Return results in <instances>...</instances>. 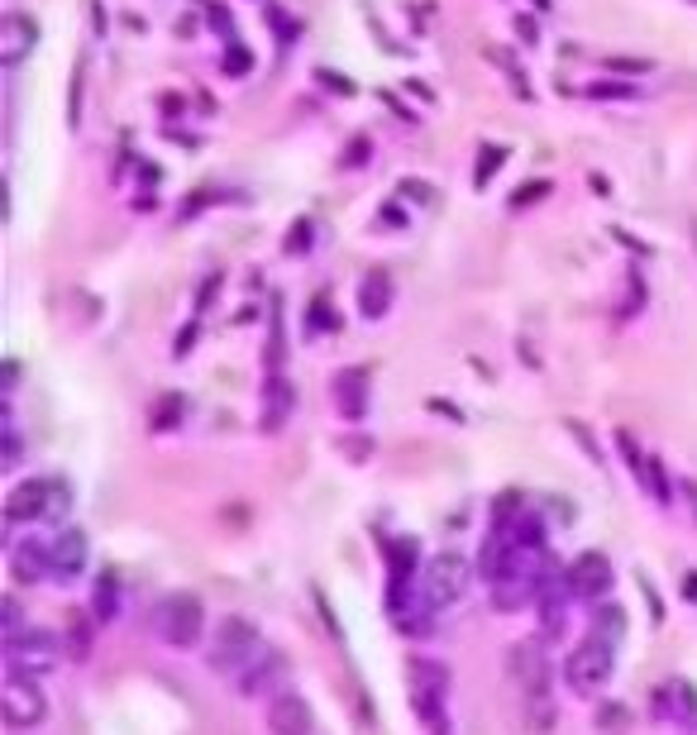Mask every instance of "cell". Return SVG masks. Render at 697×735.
Instances as JSON below:
<instances>
[{
    "label": "cell",
    "instance_id": "obj_1",
    "mask_svg": "<svg viewBox=\"0 0 697 735\" xmlns=\"http://www.w3.org/2000/svg\"><path fill=\"white\" fill-rule=\"evenodd\" d=\"M263 654V635L253 626L249 616H225L220 626L211 631V645H205V664H211V674L220 678H240L244 668Z\"/></svg>",
    "mask_w": 697,
    "mask_h": 735
},
{
    "label": "cell",
    "instance_id": "obj_2",
    "mask_svg": "<svg viewBox=\"0 0 697 735\" xmlns=\"http://www.w3.org/2000/svg\"><path fill=\"white\" fill-rule=\"evenodd\" d=\"M72 492L62 477H29L6 497V521L10 525H39V521H58L68 516Z\"/></svg>",
    "mask_w": 697,
    "mask_h": 735
},
{
    "label": "cell",
    "instance_id": "obj_3",
    "mask_svg": "<svg viewBox=\"0 0 697 735\" xmlns=\"http://www.w3.org/2000/svg\"><path fill=\"white\" fill-rule=\"evenodd\" d=\"M468 583H473V564L464 554H454V550H440L431 564L421 568V602H425V612H445V606H454L458 597L468 593Z\"/></svg>",
    "mask_w": 697,
    "mask_h": 735
},
{
    "label": "cell",
    "instance_id": "obj_4",
    "mask_svg": "<svg viewBox=\"0 0 697 735\" xmlns=\"http://www.w3.org/2000/svg\"><path fill=\"white\" fill-rule=\"evenodd\" d=\"M158 641L168 650H196L205 635V606L192 593H172L163 606H158Z\"/></svg>",
    "mask_w": 697,
    "mask_h": 735
},
{
    "label": "cell",
    "instance_id": "obj_5",
    "mask_svg": "<svg viewBox=\"0 0 697 735\" xmlns=\"http://www.w3.org/2000/svg\"><path fill=\"white\" fill-rule=\"evenodd\" d=\"M612 668H616L612 645H602V641H593V635H588V641L574 645V654L564 660V683H568V693H574V697H597L602 688H607Z\"/></svg>",
    "mask_w": 697,
    "mask_h": 735
},
{
    "label": "cell",
    "instance_id": "obj_6",
    "mask_svg": "<svg viewBox=\"0 0 697 735\" xmlns=\"http://www.w3.org/2000/svg\"><path fill=\"white\" fill-rule=\"evenodd\" d=\"M58 660H62V650H58V635L53 631H24L20 641L6 645V664H10V674H20V678L53 674Z\"/></svg>",
    "mask_w": 697,
    "mask_h": 735
},
{
    "label": "cell",
    "instance_id": "obj_7",
    "mask_svg": "<svg viewBox=\"0 0 697 735\" xmlns=\"http://www.w3.org/2000/svg\"><path fill=\"white\" fill-rule=\"evenodd\" d=\"M0 712H6V726L10 731H34L49 722V697H43V688L34 678H20L10 674L6 693H0Z\"/></svg>",
    "mask_w": 697,
    "mask_h": 735
},
{
    "label": "cell",
    "instance_id": "obj_8",
    "mask_svg": "<svg viewBox=\"0 0 697 735\" xmlns=\"http://www.w3.org/2000/svg\"><path fill=\"white\" fill-rule=\"evenodd\" d=\"M39 48V20L24 10L0 14V68H20V62Z\"/></svg>",
    "mask_w": 697,
    "mask_h": 735
},
{
    "label": "cell",
    "instance_id": "obj_9",
    "mask_svg": "<svg viewBox=\"0 0 697 735\" xmlns=\"http://www.w3.org/2000/svg\"><path fill=\"white\" fill-rule=\"evenodd\" d=\"M568 587H574V597H583V602H602L612 593V558L597 554V550L578 554L574 564H568Z\"/></svg>",
    "mask_w": 697,
    "mask_h": 735
},
{
    "label": "cell",
    "instance_id": "obj_10",
    "mask_svg": "<svg viewBox=\"0 0 697 735\" xmlns=\"http://www.w3.org/2000/svg\"><path fill=\"white\" fill-rule=\"evenodd\" d=\"M506 674H512V683H521V693L549 688L545 645H541V641H516V645H512V654H506Z\"/></svg>",
    "mask_w": 697,
    "mask_h": 735
},
{
    "label": "cell",
    "instance_id": "obj_11",
    "mask_svg": "<svg viewBox=\"0 0 697 735\" xmlns=\"http://www.w3.org/2000/svg\"><path fill=\"white\" fill-rule=\"evenodd\" d=\"M282 678H287V660H282L277 650H263L259 660H253L240 678H234V688H240V697H267V693H282Z\"/></svg>",
    "mask_w": 697,
    "mask_h": 735
},
{
    "label": "cell",
    "instance_id": "obj_12",
    "mask_svg": "<svg viewBox=\"0 0 697 735\" xmlns=\"http://www.w3.org/2000/svg\"><path fill=\"white\" fill-rule=\"evenodd\" d=\"M49 554H53V578L58 583H72L77 573L87 568V554H91L87 531H82V525H62V531L49 540Z\"/></svg>",
    "mask_w": 697,
    "mask_h": 735
},
{
    "label": "cell",
    "instance_id": "obj_13",
    "mask_svg": "<svg viewBox=\"0 0 697 735\" xmlns=\"http://www.w3.org/2000/svg\"><path fill=\"white\" fill-rule=\"evenodd\" d=\"M616 444H622V450H626V463H630V473H636V483L645 487V497H655L659 506L669 502L674 492H669V477H664V463H659L655 454H645L640 444L626 435V430H622V435H616Z\"/></svg>",
    "mask_w": 697,
    "mask_h": 735
},
{
    "label": "cell",
    "instance_id": "obj_14",
    "mask_svg": "<svg viewBox=\"0 0 697 735\" xmlns=\"http://www.w3.org/2000/svg\"><path fill=\"white\" fill-rule=\"evenodd\" d=\"M267 731L273 735H311V702L301 693H277L267 702Z\"/></svg>",
    "mask_w": 697,
    "mask_h": 735
},
{
    "label": "cell",
    "instance_id": "obj_15",
    "mask_svg": "<svg viewBox=\"0 0 697 735\" xmlns=\"http://www.w3.org/2000/svg\"><path fill=\"white\" fill-rule=\"evenodd\" d=\"M10 573H14V583H43V578H53L49 545H39V535L34 540H20V545L10 550Z\"/></svg>",
    "mask_w": 697,
    "mask_h": 735
},
{
    "label": "cell",
    "instance_id": "obj_16",
    "mask_svg": "<svg viewBox=\"0 0 697 735\" xmlns=\"http://www.w3.org/2000/svg\"><path fill=\"white\" fill-rule=\"evenodd\" d=\"M292 415V382L282 368H267V382H263V430H282Z\"/></svg>",
    "mask_w": 697,
    "mask_h": 735
},
{
    "label": "cell",
    "instance_id": "obj_17",
    "mask_svg": "<svg viewBox=\"0 0 697 735\" xmlns=\"http://www.w3.org/2000/svg\"><path fill=\"white\" fill-rule=\"evenodd\" d=\"M335 402L344 421H363V411H368V373L363 368H348L335 377Z\"/></svg>",
    "mask_w": 697,
    "mask_h": 735
},
{
    "label": "cell",
    "instance_id": "obj_18",
    "mask_svg": "<svg viewBox=\"0 0 697 735\" xmlns=\"http://www.w3.org/2000/svg\"><path fill=\"white\" fill-rule=\"evenodd\" d=\"M358 311L368 315V321H383V315L392 311V278L383 273V268L363 273V282H358Z\"/></svg>",
    "mask_w": 697,
    "mask_h": 735
},
{
    "label": "cell",
    "instance_id": "obj_19",
    "mask_svg": "<svg viewBox=\"0 0 697 735\" xmlns=\"http://www.w3.org/2000/svg\"><path fill=\"white\" fill-rule=\"evenodd\" d=\"M186 411H192V402H186L182 392H163V396L153 402V411H149V430L168 435V430H178V425L186 421Z\"/></svg>",
    "mask_w": 697,
    "mask_h": 735
},
{
    "label": "cell",
    "instance_id": "obj_20",
    "mask_svg": "<svg viewBox=\"0 0 697 735\" xmlns=\"http://www.w3.org/2000/svg\"><path fill=\"white\" fill-rule=\"evenodd\" d=\"M115 616H120V578L105 568L97 578V593H91V621H97V626H110Z\"/></svg>",
    "mask_w": 697,
    "mask_h": 735
},
{
    "label": "cell",
    "instance_id": "obj_21",
    "mask_svg": "<svg viewBox=\"0 0 697 735\" xmlns=\"http://www.w3.org/2000/svg\"><path fill=\"white\" fill-rule=\"evenodd\" d=\"M411 707H416L421 726L431 731V735H449V712H445V697H440V693H421V688H411Z\"/></svg>",
    "mask_w": 697,
    "mask_h": 735
},
{
    "label": "cell",
    "instance_id": "obj_22",
    "mask_svg": "<svg viewBox=\"0 0 697 735\" xmlns=\"http://www.w3.org/2000/svg\"><path fill=\"white\" fill-rule=\"evenodd\" d=\"M554 722H559V707H554L549 688H535V693H526V726L545 735V731H554Z\"/></svg>",
    "mask_w": 697,
    "mask_h": 735
},
{
    "label": "cell",
    "instance_id": "obj_23",
    "mask_svg": "<svg viewBox=\"0 0 697 735\" xmlns=\"http://www.w3.org/2000/svg\"><path fill=\"white\" fill-rule=\"evenodd\" d=\"M607 635H612V641H622V635H626V612H622V606H593V641H602V645H607Z\"/></svg>",
    "mask_w": 697,
    "mask_h": 735
},
{
    "label": "cell",
    "instance_id": "obj_24",
    "mask_svg": "<svg viewBox=\"0 0 697 735\" xmlns=\"http://www.w3.org/2000/svg\"><path fill=\"white\" fill-rule=\"evenodd\" d=\"M506 163V149H502V143H483V149H478V168H473V187H487V182H493V172Z\"/></svg>",
    "mask_w": 697,
    "mask_h": 735
},
{
    "label": "cell",
    "instance_id": "obj_25",
    "mask_svg": "<svg viewBox=\"0 0 697 735\" xmlns=\"http://www.w3.org/2000/svg\"><path fill=\"white\" fill-rule=\"evenodd\" d=\"M249 72H253V53L240 39H230L225 43V77H249Z\"/></svg>",
    "mask_w": 697,
    "mask_h": 735
},
{
    "label": "cell",
    "instance_id": "obj_26",
    "mask_svg": "<svg viewBox=\"0 0 697 735\" xmlns=\"http://www.w3.org/2000/svg\"><path fill=\"white\" fill-rule=\"evenodd\" d=\"M0 621H6V645L24 635V612H20V602H14V597L0 602Z\"/></svg>",
    "mask_w": 697,
    "mask_h": 735
},
{
    "label": "cell",
    "instance_id": "obj_27",
    "mask_svg": "<svg viewBox=\"0 0 697 735\" xmlns=\"http://www.w3.org/2000/svg\"><path fill=\"white\" fill-rule=\"evenodd\" d=\"M68 654H72V660H87V654H91V631H87V621H72V631H68Z\"/></svg>",
    "mask_w": 697,
    "mask_h": 735
},
{
    "label": "cell",
    "instance_id": "obj_28",
    "mask_svg": "<svg viewBox=\"0 0 697 735\" xmlns=\"http://www.w3.org/2000/svg\"><path fill=\"white\" fill-rule=\"evenodd\" d=\"M315 244V230H311V220H296L292 234H287V253H301V249H311Z\"/></svg>",
    "mask_w": 697,
    "mask_h": 735
},
{
    "label": "cell",
    "instance_id": "obj_29",
    "mask_svg": "<svg viewBox=\"0 0 697 735\" xmlns=\"http://www.w3.org/2000/svg\"><path fill=\"white\" fill-rule=\"evenodd\" d=\"M597 726L602 731H622L626 726V707H616V702H612V707H597Z\"/></svg>",
    "mask_w": 697,
    "mask_h": 735
},
{
    "label": "cell",
    "instance_id": "obj_30",
    "mask_svg": "<svg viewBox=\"0 0 697 735\" xmlns=\"http://www.w3.org/2000/svg\"><path fill=\"white\" fill-rule=\"evenodd\" d=\"M20 450H24V444H20V435H14V425L6 421V454H0V463H6V469H14V463L24 459Z\"/></svg>",
    "mask_w": 697,
    "mask_h": 735
},
{
    "label": "cell",
    "instance_id": "obj_31",
    "mask_svg": "<svg viewBox=\"0 0 697 735\" xmlns=\"http://www.w3.org/2000/svg\"><path fill=\"white\" fill-rule=\"evenodd\" d=\"M545 191H549V182H526V191H516V197H512V205H516V211H521V205H531V201H541V197H545Z\"/></svg>",
    "mask_w": 697,
    "mask_h": 735
},
{
    "label": "cell",
    "instance_id": "obj_32",
    "mask_svg": "<svg viewBox=\"0 0 697 735\" xmlns=\"http://www.w3.org/2000/svg\"><path fill=\"white\" fill-rule=\"evenodd\" d=\"M678 726H684V735H697V693H688L684 716H678Z\"/></svg>",
    "mask_w": 697,
    "mask_h": 735
},
{
    "label": "cell",
    "instance_id": "obj_33",
    "mask_svg": "<svg viewBox=\"0 0 697 735\" xmlns=\"http://www.w3.org/2000/svg\"><path fill=\"white\" fill-rule=\"evenodd\" d=\"M402 197H406V201H431V182L406 178V182H402Z\"/></svg>",
    "mask_w": 697,
    "mask_h": 735
},
{
    "label": "cell",
    "instance_id": "obj_34",
    "mask_svg": "<svg viewBox=\"0 0 697 735\" xmlns=\"http://www.w3.org/2000/svg\"><path fill=\"white\" fill-rule=\"evenodd\" d=\"M215 292H220V273H211V278H205V286H201V301H196V311H211V306H215Z\"/></svg>",
    "mask_w": 697,
    "mask_h": 735
},
{
    "label": "cell",
    "instance_id": "obj_35",
    "mask_svg": "<svg viewBox=\"0 0 697 735\" xmlns=\"http://www.w3.org/2000/svg\"><path fill=\"white\" fill-rule=\"evenodd\" d=\"M516 29H521V39H526V43H541V24H535L531 14H521V20H516Z\"/></svg>",
    "mask_w": 697,
    "mask_h": 735
},
{
    "label": "cell",
    "instance_id": "obj_36",
    "mask_svg": "<svg viewBox=\"0 0 697 735\" xmlns=\"http://www.w3.org/2000/svg\"><path fill=\"white\" fill-rule=\"evenodd\" d=\"M211 24H215V29H220V34H225V39L234 34V20H230V14L220 10V6H211Z\"/></svg>",
    "mask_w": 697,
    "mask_h": 735
},
{
    "label": "cell",
    "instance_id": "obj_37",
    "mask_svg": "<svg viewBox=\"0 0 697 735\" xmlns=\"http://www.w3.org/2000/svg\"><path fill=\"white\" fill-rule=\"evenodd\" d=\"M612 68H616V72H649L645 62H622V58H612V62H607V72H612Z\"/></svg>",
    "mask_w": 697,
    "mask_h": 735
},
{
    "label": "cell",
    "instance_id": "obj_38",
    "mask_svg": "<svg viewBox=\"0 0 697 735\" xmlns=\"http://www.w3.org/2000/svg\"><path fill=\"white\" fill-rule=\"evenodd\" d=\"M588 95H630L626 87H607V82H597V87H588Z\"/></svg>",
    "mask_w": 697,
    "mask_h": 735
},
{
    "label": "cell",
    "instance_id": "obj_39",
    "mask_svg": "<svg viewBox=\"0 0 697 735\" xmlns=\"http://www.w3.org/2000/svg\"><path fill=\"white\" fill-rule=\"evenodd\" d=\"M383 220H387L392 230H402V220H406V215H402V205H387V211H383Z\"/></svg>",
    "mask_w": 697,
    "mask_h": 735
},
{
    "label": "cell",
    "instance_id": "obj_40",
    "mask_svg": "<svg viewBox=\"0 0 697 735\" xmlns=\"http://www.w3.org/2000/svg\"><path fill=\"white\" fill-rule=\"evenodd\" d=\"M684 597L697 602V573H684Z\"/></svg>",
    "mask_w": 697,
    "mask_h": 735
},
{
    "label": "cell",
    "instance_id": "obj_41",
    "mask_svg": "<svg viewBox=\"0 0 697 735\" xmlns=\"http://www.w3.org/2000/svg\"><path fill=\"white\" fill-rule=\"evenodd\" d=\"M684 497H688V506H693V516H697V483H688V487H684Z\"/></svg>",
    "mask_w": 697,
    "mask_h": 735
},
{
    "label": "cell",
    "instance_id": "obj_42",
    "mask_svg": "<svg viewBox=\"0 0 697 735\" xmlns=\"http://www.w3.org/2000/svg\"><path fill=\"white\" fill-rule=\"evenodd\" d=\"M531 6H535V10H549V6H554V0H531Z\"/></svg>",
    "mask_w": 697,
    "mask_h": 735
},
{
    "label": "cell",
    "instance_id": "obj_43",
    "mask_svg": "<svg viewBox=\"0 0 697 735\" xmlns=\"http://www.w3.org/2000/svg\"><path fill=\"white\" fill-rule=\"evenodd\" d=\"M693 6H697V0H693Z\"/></svg>",
    "mask_w": 697,
    "mask_h": 735
}]
</instances>
